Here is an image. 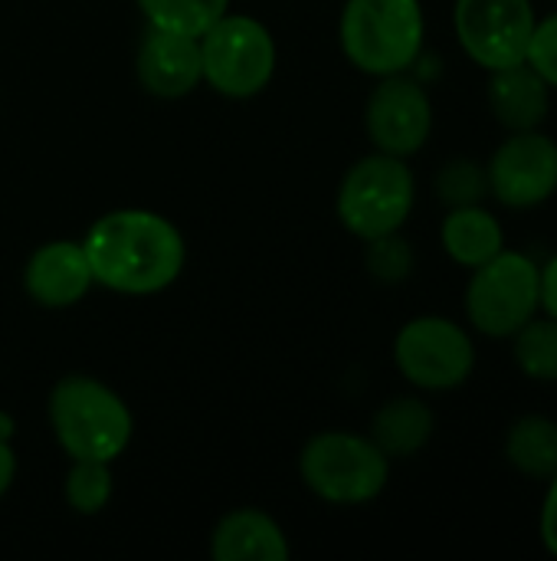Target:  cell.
I'll use <instances>...</instances> for the list:
<instances>
[{
    "mask_svg": "<svg viewBox=\"0 0 557 561\" xmlns=\"http://www.w3.org/2000/svg\"><path fill=\"white\" fill-rule=\"evenodd\" d=\"M394 365L420 391H456L476 371V345L460 322L417 316L394 339Z\"/></svg>",
    "mask_w": 557,
    "mask_h": 561,
    "instance_id": "obj_8",
    "label": "cell"
},
{
    "mask_svg": "<svg viewBox=\"0 0 557 561\" xmlns=\"http://www.w3.org/2000/svg\"><path fill=\"white\" fill-rule=\"evenodd\" d=\"M433 191L440 197V204L450 207H469V204H486L489 197V174L486 164L476 158H450L443 161V168L433 178Z\"/></svg>",
    "mask_w": 557,
    "mask_h": 561,
    "instance_id": "obj_21",
    "label": "cell"
},
{
    "mask_svg": "<svg viewBox=\"0 0 557 561\" xmlns=\"http://www.w3.org/2000/svg\"><path fill=\"white\" fill-rule=\"evenodd\" d=\"M112 463L102 460H72L66 473V503L79 516H98L112 500Z\"/></svg>",
    "mask_w": 557,
    "mask_h": 561,
    "instance_id": "obj_22",
    "label": "cell"
},
{
    "mask_svg": "<svg viewBox=\"0 0 557 561\" xmlns=\"http://www.w3.org/2000/svg\"><path fill=\"white\" fill-rule=\"evenodd\" d=\"M437 434V414L423 398L401 394L391 398L378 408L371 417V440L391 457V460H407L417 457Z\"/></svg>",
    "mask_w": 557,
    "mask_h": 561,
    "instance_id": "obj_16",
    "label": "cell"
},
{
    "mask_svg": "<svg viewBox=\"0 0 557 561\" xmlns=\"http://www.w3.org/2000/svg\"><path fill=\"white\" fill-rule=\"evenodd\" d=\"M13 431H16L13 417L0 411V440H7V444H10V440H13Z\"/></svg>",
    "mask_w": 557,
    "mask_h": 561,
    "instance_id": "obj_28",
    "label": "cell"
},
{
    "mask_svg": "<svg viewBox=\"0 0 557 561\" xmlns=\"http://www.w3.org/2000/svg\"><path fill=\"white\" fill-rule=\"evenodd\" d=\"M210 556L217 561H286L289 539L263 510H233L213 526Z\"/></svg>",
    "mask_w": 557,
    "mask_h": 561,
    "instance_id": "obj_15",
    "label": "cell"
},
{
    "mask_svg": "<svg viewBox=\"0 0 557 561\" xmlns=\"http://www.w3.org/2000/svg\"><path fill=\"white\" fill-rule=\"evenodd\" d=\"M489 108L506 131H532L542 128L552 112V85L529 66H506L489 72L486 89Z\"/></svg>",
    "mask_w": 557,
    "mask_h": 561,
    "instance_id": "obj_14",
    "label": "cell"
},
{
    "mask_svg": "<svg viewBox=\"0 0 557 561\" xmlns=\"http://www.w3.org/2000/svg\"><path fill=\"white\" fill-rule=\"evenodd\" d=\"M542 312L557 319V253L542 266Z\"/></svg>",
    "mask_w": 557,
    "mask_h": 561,
    "instance_id": "obj_26",
    "label": "cell"
},
{
    "mask_svg": "<svg viewBox=\"0 0 557 561\" xmlns=\"http://www.w3.org/2000/svg\"><path fill=\"white\" fill-rule=\"evenodd\" d=\"M95 286L82 243L49 240L36 247L23 266V289L43 309H69Z\"/></svg>",
    "mask_w": 557,
    "mask_h": 561,
    "instance_id": "obj_13",
    "label": "cell"
},
{
    "mask_svg": "<svg viewBox=\"0 0 557 561\" xmlns=\"http://www.w3.org/2000/svg\"><path fill=\"white\" fill-rule=\"evenodd\" d=\"M204 82L227 99H253L276 76V39L250 13H223L200 36Z\"/></svg>",
    "mask_w": 557,
    "mask_h": 561,
    "instance_id": "obj_7",
    "label": "cell"
},
{
    "mask_svg": "<svg viewBox=\"0 0 557 561\" xmlns=\"http://www.w3.org/2000/svg\"><path fill=\"white\" fill-rule=\"evenodd\" d=\"M489 197L509 210H535L557 194V141L542 131H509V138L492 151L489 164Z\"/></svg>",
    "mask_w": 557,
    "mask_h": 561,
    "instance_id": "obj_10",
    "label": "cell"
},
{
    "mask_svg": "<svg viewBox=\"0 0 557 561\" xmlns=\"http://www.w3.org/2000/svg\"><path fill=\"white\" fill-rule=\"evenodd\" d=\"M302 483L312 496L335 506H364L387 490L391 457L364 434H315L299 457Z\"/></svg>",
    "mask_w": 557,
    "mask_h": 561,
    "instance_id": "obj_5",
    "label": "cell"
},
{
    "mask_svg": "<svg viewBox=\"0 0 557 561\" xmlns=\"http://www.w3.org/2000/svg\"><path fill=\"white\" fill-rule=\"evenodd\" d=\"M525 62L552 85L557 89V10L545 13L535 20L529 49H525Z\"/></svg>",
    "mask_w": 557,
    "mask_h": 561,
    "instance_id": "obj_24",
    "label": "cell"
},
{
    "mask_svg": "<svg viewBox=\"0 0 557 561\" xmlns=\"http://www.w3.org/2000/svg\"><path fill=\"white\" fill-rule=\"evenodd\" d=\"M532 0H456L453 30L460 49L486 72L525 62L535 30Z\"/></svg>",
    "mask_w": 557,
    "mask_h": 561,
    "instance_id": "obj_9",
    "label": "cell"
},
{
    "mask_svg": "<svg viewBox=\"0 0 557 561\" xmlns=\"http://www.w3.org/2000/svg\"><path fill=\"white\" fill-rule=\"evenodd\" d=\"M364 128L374 151L414 158L433 135V102L420 79L397 72L378 79L364 105Z\"/></svg>",
    "mask_w": 557,
    "mask_h": 561,
    "instance_id": "obj_11",
    "label": "cell"
},
{
    "mask_svg": "<svg viewBox=\"0 0 557 561\" xmlns=\"http://www.w3.org/2000/svg\"><path fill=\"white\" fill-rule=\"evenodd\" d=\"M417 204V178L407 158H394L384 151L358 158L335 197V214L341 227L358 240H378L404 230Z\"/></svg>",
    "mask_w": 557,
    "mask_h": 561,
    "instance_id": "obj_4",
    "label": "cell"
},
{
    "mask_svg": "<svg viewBox=\"0 0 557 561\" xmlns=\"http://www.w3.org/2000/svg\"><path fill=\"white\" fill-rule=\"evenodd\" d=\"M512 358L535 385H557V319L538 312L512 335Z\"/></svg>",
    "mask_w": 557,
    "mask_h": 561,
    "instance_id": "obj_19",
    "label": "cell"
},
{
    "mask_svg": "<svg viewBox=\"0 0 557 561\" xmlns=\"http://www.w3.org/2000/svg\"><path fill=\"white\" fill-rule=\"evenodd\" d=\"M135 3L144 13L148 26L197 36V39L230 10V0H135Z\"/></svg>",
    "mask_w": 557,
    "mask_h": 561,
    "instance_id": "obj_20",
    "label": "cell"
},
{
    "mask_svg": "<svg viewBox=\"0 0 557 561\" xmlns=\"http://www.w3.org/2000/svg\"><path fill=\"white\" fill-rule=\"evenodd\" d=\"M506 463L535 483H548L557 473V421L545 414H525L512 421L502 440Z\"/></svg>",
    "mask_w": 557,
    "mask_h": 561,
    "instance_id": "obj_18",
    "label": "cell"
},
{
    "mask_svg": "<svg viewBox=\"0 0 557 561\" xmlns=\"http://www.w3.org/2000/svg\"><path fill=\"white\" fill-rule=\"evenodd\" d=\"M138 82L154 99H184L204 82L200 39L148 26L138 56H135Z\"/></svg>",
    "mask_w": 557,
    "mask_h": 561,
    "instance_id": "obj_12",
    "label": "cell"
},
{
    "mask_svg": "<svg viewBox=\"0 0 557 561\" xmlns=\"http://www.w3.org/2000/svg\"><path fill=\"white\" fill-rule=\"evenodd\" d=\"M49 427L56 444L72 460L115 463L135 434L128 404L92 375H66L49 391Z\"/></svg>",
    "mask_w": 557,
    "mask_h": 561,
    "instance_id": "obj_2",
    "label": "cell"
},
{
    "mask_svg": "<svg viewBox=\"0 0 557 561\" xmlns=\"http://www.w3.org/2000/svg\"><path fill=\"white\" fill-rule=\"evenodd\" d=\"M345 59L374 79L410 72L423 56L427 16L420 0H345L338 20Z\"/></svg>",
    "mask_w": 557,
    "mask_h": 561,
    "instance_id": "obj_3",
    "label": "cell"
},
{
    "mask_svg": "<svg viewBox=\"0 0 557 561\" xmlns=\"http://www.w3.org/2000/svg\"><path fill=\"white\" fill-rule=\"evenodd\" d=\"M82 250L95 286L121 296H154L167 289L187 263L184 233L154 210L118 207L92 220Z\"/></svg>",
    "mask_w": 557,
    "mask_h": 561,
    "instance_id": "obj_1",
    "label": "cell"
},
{
    "mask_svg": "<svg viewBox=\"0 0 557 561\" xmlns=\"http://www.w3.org/2000/svg\"><path fill=\"white\" fill-rule=\"evenodd\" d=\"M364 263H368V273H371L378 283L397 286V283L410 279V273H414V266H417V253H414V243H410L407 237H401V230H397V233L368 240Z\"/></svg>",
    "mask_w": 557,
    "mask_h": 561,
    "instance_id": "obj_23",
    "label": "cell"
},
{
    "mask_svg": "<svg viewBox=\"0 0 557 561\" xmlns=\"http://www.w3.org/2000/svg\"><path fill=\"white\" fill-rule=\"evenodd\" d=\"M440 243L456 266L476 270L506 250V230L499 217L483 204L450 207L440 224Z\"/></svg>",
    "mask_w": 557,
    "mask_h": 561,
    "instance_id": "obj_17",
    "label": "cell"
},
{
    "mask_svg": "<svg viewBox=\"0 0 557 561\" xmlns=\"http://www.w3.org/2000/svg\"><path fill=\"white\" fill-rule=\"evenodd\" d=\"M538 536L548 556L557 559V473L548 480L545 500H542V513H538Z\"/></svg>",
    "mask_w": 557,
    "mask_h": 561,
    "instance_id": "obj_25",
    "label": "cell"
},
{
    "mask_svg": "<svg viewBox=\"0 0 557 561\" xmlns=\"http://www.w3.org/2000/svg\"><path fill=\"white\" fill-rule=\"evenodd\" d=\"M463 306L479 335L512 339L542 312V266L529 253L502 250L473 270Z\"/></svg>",
    "mask_w": 557,
    "mask_h": 561,
    "instance_id": "obj_6",
    "label": "cell"
},
{
    "mask_svg": "<svg viewBox=\"0 0 557 561\" xmlns=\"http://www.w3.org/2000/svg\"><path fill=\"white\" fill-rule=\"evenodd\" d=\"M13 480H16V454L7 440H0V500L7 496Z\"/></svg>",
    "mask_w": 557,
    "mask_h": 561,
    "instance_id": "obj_27",
    "label": "cell"
},
{
    "mask_svg": "<svg viewBox=\"0 0 557 561\" xmlns=\"http://www.w3.org/2000/svg\"><path fill=\"white\" fill-rule=\"evenodd\" d=\"M555 3H557V0H555Z\"/></svg>",
    "mask_w": 557,
    "mask_h": 561,
    "instance_id": "obj_29",
    "label": "cell"
}]
</instances>
